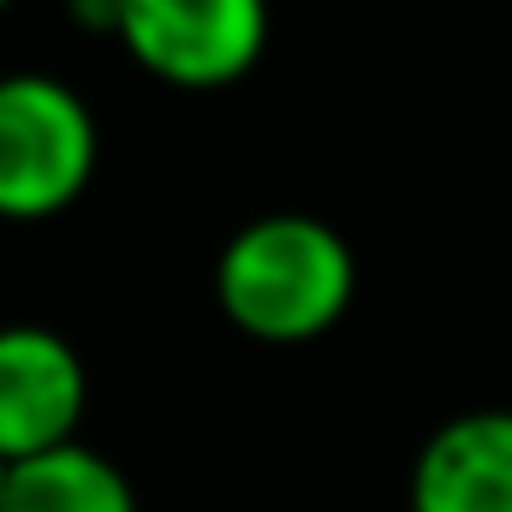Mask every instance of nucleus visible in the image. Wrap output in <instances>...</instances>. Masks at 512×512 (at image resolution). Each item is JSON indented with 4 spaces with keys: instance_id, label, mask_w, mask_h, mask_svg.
Wrapping results in <instances>:
<instances>
[{
    "instance_id": "0eeeda50",
    "label": "nucleus",
    "mask_w": 512,
    "mask_h": 512,
    "mask_svg": "<svg viewBox=\"0 0 512 512\" xmlns=\"http://www.w3.org/2000/svg\"><path fill=\"white\" fill-rule=\"evenodd\" d=\"M66 18H72L78 30L114 36V30H120V0H66Z\"/></svg>"
},
{
    "instance_id": "39448f33",
    "label": "nucleus",
    "mask_w": 512,
    "mask_h": 512,
    "mask_svg": "<svg viewBox=\"0 0 512 512\" xmlns=\"http://www.w3.org/2000/svg\"><path fill=\"white\" fill-rule=\"evenodd\" d=\"M411 512H512V405L447 417L411 465Z\"/></svg>"
},
{
    "instance_id": "20e7f679",
    "label": "nucleus",
    "mask_w": 512,
    "mask_h": 512,
    "mask_svg": "<svg viewBox=\"0 0 512 512\" xmlns=\"http://www.w3.org/2000/svg\"><path fill=\"white\" fill-rule=\"evenodd\" d=\"M84 411H90L84 352L42 322H6L0 328V459L24 465L54 447H72Z\"/></svg>"
},
{
    "instance_id": "423d86ee",
    "label": "nucleus",
    "mask_w": 512,
    "mask_h": 512,
    "mask_svg": "<svg viewBox=\"0 0 512 512\" xmlns=\"http://www.w3.org/2000/svg\"><path fill=\"white\" fill-rule=\"evenodd\" d=\"M0 512H137V495L108 453L72 441V447L12 465Z\"/></svg>"
},
{
    "instance_id": "1a4fd4ad",
    "label": "nucleus",
    "mask_w": 512,
    "mask_h": 512,
    "mask_svg": "<svg viewBox=\"0 0 512 512\" xmlns=\"http://www.w3.org/2000/svg\"><path fill=\"white\" fill-rule=\"evenodd\" d=\"M6 6H12V0H0V12H6Z\"/></svg>"
},
{
    "instance_id": "f03ea898",
    "label": "nucleus",
    "mask_w": 512,
    "mask_h": 512,
    "mask_svg": "<svg viewBox=\"0 0 512 512\" xmlns=\"http://www.w3.org/2000/svg\"><path fill=\"white\" fill-rule=\"evenodd\" d=\"M102 161L90 102L54 72H0V221H54Z\"/></svg>"
},
{
    "instance_id": "6e6552de",
    "label": "nucleus",
    "mask_w": 512,
    "mask_h": 512,
    "mask_svg": "<svg viewBox=\"0 0 512 512\" xmlns=\"http://www.w3.org/2000/svg\"><path fill=\"white\" fill-rule=\"evenodd\" d=\"M6 477H12V465H6V459H0V495H6Z\"/></svg>"
},
{
    "instance_id": "f257e3e1",
    "label": "nucleus",
    "mask_w": 512,
    "mask_h": 512,
    "mask_svg": "<svg viewBox=\"0 0 512 512\" xmlns=\"http://www.w3.org/2000/svg\"><path fill=\"white\" fill-rule=\"evenodd\" d=\"M358 298V256L310 209L251 215L215 256L221 316L262 346L322 340Z\"/></svg>"
},
{
    "instance_id": "7ed1b4c3",
    "label": "nucleus",
    "mask_w": 512,
    "mask_h": 512,
    "mask_svg": "<svg viewBox=\"0 0 512 512\" xmlns=\"http://www.w3.org/2000/svg\"><path fill=\"white\" fill-rule=\"evenodd\" d=\"M268 0H120L114 42L173 90H227L268 48Z\"/></svg>"
}]
</instances>
